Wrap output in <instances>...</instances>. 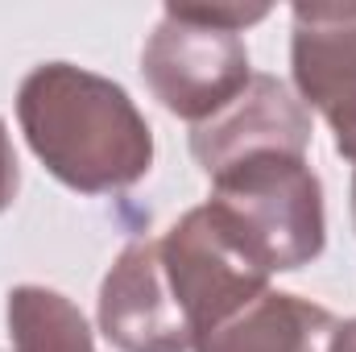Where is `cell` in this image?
<instances>
[{
    "instance_id": "6da1fadb",
    "label": "cell",
    "mask_w": 356,
    "mask_h": 352,
    "mask_svg": "<svg viewBox=\"0 0 356 352\" xmlns=\"http://www.w3.org/2000/svg\"><path fill=\"white\" fill-rule=\"evenodd\" d=\"M33 158L79 195H116L154 166V129L133 95L75 63H42L17 88Z\"/></svg>"
},
{
    "instance_id": "7a4b0ae2",
    "label": "cell",
    "mask_w": 356,
    "mask_h": 352,
    "mask_svg": "<svg viewBox=\"0 0 356 352\" xmlns=\"http://www.w3.org/2000/svg\"><path fill=\"white\" fill-rule=\"evenodd\" d=\"M207 207L266 273L311 265L327 245L323 182L307 154L261 150L211 175Z\"/></svg>"
},
{
    "instance_id": "3957f363",
    "label": "cell",
    "mask_w": 356,
    "mask_h": 352,
    "mask_svg": "<svg viewBox=\"0 0 356 352\" xmlns=\"http://www.w3.org/2000/svg\"><path fill=\"white\" fill-rule=\"evenodd\" d=\"M141 75L154 99L191 125L211 120L249 88V46L236 29L203 25L178 4L162 8V21L145 38Z\"/></svg>"
},
{
    "instance_id": "277c9868",
    "label": "cell",
    "mask_w": 356,
    "mask_h": 352,
    "mask_svg": "<svg viewBox=\"0 0 356 352\" xmlns=\"http://www.w3.org/2000/svg\"><path fill=\"white\" fill-rule=\"evenodd\" d=\"M158 253L170 298L195 336V349L269 290V273L245 253V245L216 220L207 203L191 207L178 220L158 241Z\"/></svg>"
},
{
    "instance_id": "5b68a950",
    "label": "cell",
    "mask_w": 356,
    "mask_h": 352,
    "mask_svg": "<svg viewBox=\"0 0 356 352\" xmlns=\"http://www.w3.org/2000/svg\"><path fill=\"white\" fill-rule=\"evenodd\" d=\"M99 332L120 352H195L170 298L158 241H129L99 282Z\"/></svg>"
},
{
    "instance_id": "8992f818",
    "label": "cell",
    "mask_w": 356,
    "mask_h": 352,
    "mask_svg": "<svg viewBox=\"0 0 356 352\" xmlns=\"http://www.w3.org/2000/svg\"><path fill=\"white\" fill-rule=\"evenodd\" d=\"M261 150H311V112L273 75H253L224 112L191 129V158L207 178Z\"/></svg>"
},
{
    "instance_id": "52a82bcc",
    "label": "cell",
    "mask_w": 356,
    "mask_h": 352,
    "mask_svg": "<svg viewBox=\"0 0 356 352\" xmlns=\"http://www.w3.org/2000/svg\"><path fill=\"white\" fill-rule=\"evenodd\" d=\"M290 75L302 108L323 116L356 99V4H294L290 8Z\"/></svg>"
},
{
    "instance_id": "ba28073f",
    "label": "cell",
    "mask_w": 356,
    "mask_h": 352,
    "mask_svg": "<svg viewBox=\"0 0 356 352\" xmlns=\"http://www.w3.org/2000/svg\"><path fill=\"white\" fill-rule=\"evenodd\" d=\"M336 323L340 319L311 298L266 290L195 352H327Z\"/></svg>"
},
{
    "instance_id": "9c48e42d",
    "label": "cell",
    "mask_w": 356,
    "mask_h": 352,
    "mask_svg": "<svg viewBox=\"0 0 356 352\" xmlns=\"http://www.w3.org/2000/svg\"><path fill=\"white\" fill-rule=\"evenodd\" d=\"M4 315L13 352H95L83 311L50 286H13Z\"/></svg>"
},
{
    "instance_id": "30bf717a",
    "label": "cell",
    "mask_w": 356,
    "mask_h": 352,
    "mask_svg": "<svg viewBox=\"0 0 356 352\" xmlns=\"http://www.w3.org/2000/svg\"><path fill=\"white\" fill-rule=\"evenodd\" d=\"M327 125L336 133V154L344 162H353V224H356V99L336 108V112H327Z\"/></svg>"
},
{
    "instance_id": "8fae6325",
    "label": "cell",
    "mask_w": 356,
    "mask_h": 352,
    "mask_svg": "<svg viewBox=\"0 0 356 352\" xmlns=\"http://www.w3.org/2000/svg\"><path fill=\"white\" fill-rule=\"evenodd\" d=\"M21 191V166H17V154H13V141H8V125L0 120V211L13 207Z\"/></svg>"
},
{
    "instance_id": "7c38bea8",
    "label": "cell",
    "mask_w": 356,
    "mask_h": 352,
    "mask_svg": "<svg viewBox=\"0 0 356 352\" xmlns=\"http://www.w3.org/2000/svg\"><path fill=\"white\" fill-rule=\"evenodd\" d=\"M327 352H356V319H344V323H336Z\"/></svg>"
}]
</instances>
